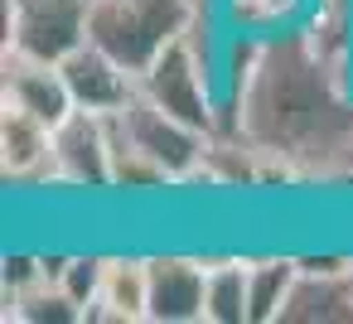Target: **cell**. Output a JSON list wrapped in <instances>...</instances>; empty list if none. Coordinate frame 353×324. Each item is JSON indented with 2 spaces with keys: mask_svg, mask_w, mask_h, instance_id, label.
Returning <instances> with one entry per match:
<instances>
[{
  "mask_svg": "<svg viewBox=\"0 0 353 324\" xmlns=\"http://www.w3.org/2000/svg\"><path fill=\"white\" fill-rule=\"evenodd\" d=\"M353 88L310 49L305 30L261 39L237 97V136L281 179H343Z\"/></svg>",
  "mask_w": 353,
  "mask_h": 324,
  "instance_id": "6da1fadb",
  "label": "cell"
},
{
  "mask_svg": "<svg viewBox=\"0 0 353 324\" xmlns=\"http://www.w3.org/2000/svg\"><path fill=\"white\" fill-rule=\"evenodd\" d=\"M199 10L203 0H92L88 39L141 78L170 44L189 34Z\"/></svg>",
  "mask_w": 353,
  "mask_h": 324,
  "instance_id": "7a4b0ae2",
  "label": "cell"
},
{
  "mask_svg": "<svg viewBox=\"0 0 353 324\" xmlns=\"http://www.w3.org/2000/svg\"><path fill=\"white\" fill-rule=\"evenodd\" d=\"M92 0H6V54L63 63L88 44Z\"/></svg>",
  "mask_w": 353,
  "mask_h": 324,
  "instance_id": "3957f363",
  "label": "cell"
},
{
  "mask_svg": "<svg viewBox=\"0 0 353 324\" xmlns=\"http://www.w3.org/2000/svg\"><path fill=\"white\" fill-rule=\"evenodd\" d=\"M141 97H150L155 107H165L170 117L189 121L194 131L213 136L218 131V97H213V78L199 63V54L189 49V39L170 44L145 73H141Z\"/></svg>",
  "mask_w": 353,
  "mask_h": 324,
  "instance_id": "277c9868",
  "label": "cell"
},
{
  "mask_svg": "<svg viewBox=\"0 0 353 324\" xmlns=\"http://www.w3.org/2000/svg\"><path fill=\"white\" fill-rule=\"evenodd\" d=\"M117 121H121V131H126V141L141 150V155H150L165 174H170V184H184V179H194V174H203V155H208V136L203 131H194L189 121H179V117H170L165 107H155L150 97H131V107L126 112H117Z\"/></svg>",
  "mask_w": 353,
  "mask_h": 324,
  "instance_id": "5b68a950",
  "label": "cell"
},
{
  "mask_svg": "<svg viewBox=\"0 0 353 324\" xmlns=\"http://www.w3.org/2000/svg\"><path fill=\"white\" fill-rule=\"evenodd\" d=\"M54 184L112 189V117L73 112L54 126Z\"/></svg>",
  "mask_w": 353,
  "mask_h": 324,
  "instance_id": "8992f818",
  "label": "cell"
},
{
  "mask_svg": "<svg viewBox=\"0 0 353 324\" xmlns=\"http://www.w3.org/2000/svg\"><path fill=\"white\" fill-rule=\"evenodd\" d=\"M63 78H68V92H73V107L78 112H97V117H117L131 107V97L141 92V78L117 63L107 49H97L92 39L83 49H73L63 63Z\"/></svg>",
  "mask_w": 353,
  "mask_h": 324,
  "instance_id": "52a82bcc",
  "label": "cell"
},
{
  "mask_svg": "<svg viewBox=\"0 0 353 324\" xmlns=\"http://www.w3.org/2000/svg\"><path fill=\"white\" fill-rule=\"evenodd\" d=\"M0 102L39 117L44 126H59V121H68L78 112L63 68L44 63V59H25V54H6V59H0Z\"/></svg>",
  "mask_w": 353,
  "mask_h": 324,
  "instance_id": "ba28073f",
  "label": "cell"
},
{
  "mask_svg": "<svg viewBox=\"0 0 353 324\" xmlns=\"http://www.w3.org/2000/svg\"><path fill=\"white\" fill-rule=\"evenodd\" d=\"M145 261H150V319L155 324L203 319L208 261L199 256H145Z\"/></svg>",
  "mask_w": 353,
  "mask_h": 324,
  "instance_id": "9c48e42d",
  "label": "cell"
},
{
  "mask_svg": "<svg viewBox=\"0 0 353 324\" xmlns=\"http://www.w3.org/2000/svg\"><path fill=\"white\" fill-rule=\"evenodd\" d=\"M0 170L15 184L44 179V174L54 179V126L0 102Z\"/></svg>",
  "mask_w": 353,
  "mask_h": 324,
  "instance_id": "30bf717a",
  "label": "cell"
},
{
  "mask_svg": "<svg viewBox=\"0 0 353 324\" xmlns=\"http://www.w3.org/2000/svg\"><path fill=\"white\" fill-rule=\"evenodd\" d=\"M88 319H112V324L150 319V261H141V256H107L102 295L88 310Z\"/></svg>",
  "mask_w": 353,
  "mask_h": 324,
  "instance_id": "8fae6325",
  "label": "cell"
},
{
  "mask_svg": "<svg viewBox=\"0 0 353 324\" xmlns=\"http://www.w3.org/2000/svg\"><path fill=\"white\" fill-rule=\"evenodd\" d=\"M281 324H353V285H348V271L334 276V271H300L285 310H281Z\"/></svg>",
  "mask_w": 353,
  "mask_h": 324,
  "instance_id": "7c38bea8",
  "label": "cell"
},
{
  "mask_svg": "<svg viewBox=\"0 0 353 324\" xmlns=\"http://www.w3.org/2000/svg\"><path fill=\"white\" fill-rule=\"evenodd\" d=\"M300 281V256L247 261V324H281V310Z\"/></svg>",
  "mask_w": 353,
  "mask_h": 324,
  "instance_id": "4fadbf2b",
  "label": "cell"
},
{
  "mask_svg": "<svg viewBox=\"0 0 353 324\" xmlns=\"http://www.w3.org/2000/svg\"><path fill=\"white\" fill-rule=\"evenodd\" d=\"M208 324H247V261H208Z\"/></svg>",
  "mask_w": 353,
  "mask_h": 324,
  "instance_id": "5bb4252c",
  "label": "cell"
},
{
  "mask_svg": "<svg viewBox=\"0 0 353 324\" xmlns=\"http://www.w3.org/2000/svg\"><path fill=\"white\" fill-rule=\"evenodd\" d=\"M237 30H300L305 0H223Z\"/></svg>",
  "mask_w": 353,
  "mask_h": 324,
  "instance_id": "9a60e30c",
  "label": "cell"
},
{
  "mask_svg": "<svg viewBox=\"0 0 353 324\" xmlns=\"http://www.w3.org/2000/svg\"><path fill=\"white\" fill-rule=\"evenodd\" d=\"M102 276H107V256H68L54 285H59V290L83 310V319H88V310H92L97 295H102Z\"/></svg>",
  "mask_w": 353,
  "mask_h": 324,
  "instance_id": "2e32d148",
  "label": "cell"
},
{
  "mask_svg": "<svg viewBox=\"0 0 353 324\" xmlns=\"http://www.w3.org/2000/svg\"><path fill=\"white\" fill-rule=\"evenodd\" d=\"M39 281H49L44 276V256H30V252H10L6 256V290L10 295H20V290H30Z\"/></svg>",
  "mask_w": 353,
  "mask_h": 324,
  "instance_id": "e0dca14e",
  "label": "cell"
},
{
  "mask_svg": "<svg viewBox=\"0 0 353 324\" xmlns=\"http://www.w3.org/2000/svg\"><path fill=\"white\" fill-rule=\"evenodd\" d=\"M343 179L353 184V131H348V150H343Z\"/></svg>",
  "mask_w": 353,
  "mask_h": 324,
  "instance_id": "ac0fdd59",
  "label": "cell"
},
{
  "mask_svg": "<svg viewBox=\"0 0 353 324\" xmlns=\"http://www.w3.org/2000/svg\"><path fill=\"white\" fill-rule=\"evenodd\" d=\"M348 285H353V271H348Z\"/></svg>",
  "mask_w": 353,
  "mask_h": 324,
  "instance_id": "d6986e66",
  "label": "cell"
}]
</instances>
